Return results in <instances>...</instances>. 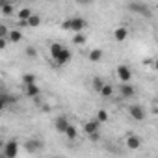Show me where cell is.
I'll return each mask as SVG.
<instances>
[{"instance_id": "cell-1", "label": "cell", "mask_w": 158, "mask_h": 158, "mask_svg": "<svg viewBox=\"0 0 158 158\" xmlns=\"http://www.w3.org/2000/svg\"><path fill=\"white\" fill-rule=\"evenodd\" d=\"M61 28L63 30H73L74 34H84V30L88 28V21L82 19V17H73V19H67L61 23Z\"/></svg>"}, {"instance_id": "cell-2", "label": "cell", "mask_w": 158, "mask_h": 158, "mask_svg": "<svg viewBox=\"0 0 158 158\" xmlns=\"http://www.w3.org/2000/svg\"><path fill=\"white\" fill-rule=\"evenodd\" d=\"M17 152H19V143H17L15 139L4 143V147H2V156H4V158H15Z\"/></svg>"}, {"instance_id": "cell-3", "label": "cell", "mask_w": 158, "mask_h": 158, "mask_svg": "<svg viewBox=\"0 0 158 158\" xmlns=\"http://www.w3.org/2000/svg\"><path fill=\"white\" fill-rule=\"evenodd\" d=\"M128 114H130V117L134 119V121H145V108L141 106V104H132V106H128Z\"/></svg>"}, {"instance_id": "cell-4", "label": "cell", "mask_w": 158, "mask_h": 158, "mask_svg": "<svg viewBox=\"0 0 158 158\" xmlns=\"http://www.w3.org/2000/svg\"><path fill=\"white\" fill-rule=\"evenodd\" d=\"M43 145H45V143H43V139H39V138H32V139H26V141H24V151L32 154V152L41 151V149H43Z\"/></svg>"}, {"instance_id": "cell-5", "label": "cell", "mask_w": 158, "mask_h": 158, "mask_svg": "<svg viewBox=\"0 0 158 158\" xmlns=\"http://www.w3.org/2000/svg\"><path fill=\"white\" fill-rule=\"evenodd\" d=\"M128 10L136 11V13H139L143 17H151V8L147 4H143V2H132V4H128Z\"/></svg>"}, {"instance_id": "cell-6", "label": "cell", "mask_w": 158, "mask_h": 158, "mask_svg": "<svg viewBox=\"0 0 158 158\" xmlns=\"http://www.w3.org/2000/svg\"><path fill=\"white\" fill-rule=\"evenodd\" d=\"M117 76H119V80L123 84H128L130 82V78H132V69L128 65H119L117 67Z\"/></svg>"}, {"instance_id": "cell-7", "label": "cell", "mask_w": 158, "mask_h": 158, "mask_svg": "<svg viewBox=\"0 0 158 158\" xmlns=\"http://www.w3.org/2000/svg\"><path fill=\"white\" fill-rule=\"evenodd\" d=\"M19 101V97L17 95H10V93H0V112H2L6 106H10V104H15Z\"/></svg>"}, {"instance_id": "cell-8", "label": "cell", "mask_w": 158, "mask_h": 158, "mask_svg": "<svg viewBox=\"0 0 158 158\" xmlns=\"http://www.w3.org/2000/svg\"><path fill=\"white\" fill-rule=\"evenodd\" d=\"M71 123H69V119L65 117V115H60V117H56L54 119V128L60 132V134H63L65 130H67V127H69Z\"/></svg>"}, {"instance_id": "cell-9", "label": "cell", "mask_w": 158, "mask_h": 158, "mask_svg": "<svg viewBox=\"0 0 158 158\" xmlns=\"http://www.w3.org/2000/svg\"><path fill=\"white\" fill-rule=\"evenodd\" d=\"M127 147H128L130 151H138V149L141 147V139H139L136 134L128 132V136H127Z\"/></svg>"}, {"instance_id": "cell-10", "label": "cell", "mask_w": 158, "mask_h": 158, "mask_svg": "<svg viewBox=\"0 0 158 158\" xmlns=\"http://www.w3.org/2000/svg\"><path fill=\"white\" fill-rule=\"evenodd\" d=\"M93 132H101V123L97 121V119H91V121H88L86 125H84V134H93Z\"/></svg>"}, {"instance_id": "cell-11", "label": "cell", "mask_w": 158, "mask_h": 158, "mask_svg": "<svg viewBox=\"0 0 158 158\" xmlns=\"http://www.w3.org/2000/svg\"><path fill=\"white\" fill-rule=\"evenodd\" d=\"M71 58H73L71 50H69V48H63V50H61V54L56 58V65H58V67H60V65H67V63L71 61Z\"/></svg>"}, {"instance_id": "cell-12", "label": "cell", "mask_w": 158, "mask_h": 158, "mask_svg": "<svg viewBox=\"0 0 158 158\" xmlns=\"http://www.w3.org/2000/svg\"><path fill=\"white\" fill-rule=\"evenodd\" d=\"M119 93H121V97H125V99H128V97H134V93H136V88L128 82V84H121V88H119Z\"/></svg>"}, {"instance_id": "cell-13", "label": "cell", "mask_w": 158, "mask_h": 158, "mask_svg": "<svg viewBox=\"0 0 158 158\" xmlns=\"http://www.w3.org/2000/svg\"><path fill=\"white\" fill-rule=\"evenodd\" d=\"M114 37H115V41H125L127 37H128V28H125V26H119V28H115L114 30Z\"/></svg>"}, {"instance_id": "cell-14", "label": "cell", "mask_w": 158, "mask_h": 158, "mask_svg": "<svg viewBox=\"0 0 158 158\" xmlns=\"http://www.w3.org/2000/svg\"><path fill=\"white\" fill-rule=\"evenodd\" d=\"M24 93H26L28 97H32V99H37V97L41 95V89H39L37 84H32V86H24Z\"/></svg>"}, {"instance_id": "cell-15", "label": "cell", "mask_w": 158, "mask_h": 158, "mask_svg": "<svg viewBox=\"0 0 158 158\" xmlns=\"http://www.w3.org/2000/svg\"><path fill=\"white\" fill-rule=\"evenodd\" d=\"M30 15H32V10H30V8H23V10L19 11V15H17V17H19V24H21V26H26V21L30 19Z\"/></svg>"}, {"instance_id": "cell-16", "label": "cell", "mask_w": 158, "mask_h": 158, "mask_svg": "<svg viewBox=\"0 0 158 158\" xmlns=\"http://www.w3.org/2000/svg\"><path fill=\"white\" fill-rule=\"evenodd\" d=\"M8 41H10V43H19V41H23V32H21V30H10Z\"/></svg>"}, {"instance_id": "cell-17", "label": "cell", "mask_w": 158, "mask_h": 158, "mask_svg": "<svg viewBox=\"0 0 158 158\" xmlns=\"http://www.w3.org/2000/svg\"><path fill=\"white\" fill-rule=\"evenodd\" d=\"M41 15H37V13H32L30 15V19L26 21V26H30V28H35V26H39L41 24Z\"/></svg>"}, {"instance_id": "cell-18", "label": "cell", "mask_w": 158, "mask_h": 158, "mask_svg": "<svg viewBox=\"0 0 158 158\" xmlns=\"http://www.w3.org/2000/svg\"><path fill=\"white\" fill-rule=\"evenodd\" d=\"M63 48H65V47H63L61 43H52V45H50V56H52V60H56V58L61 54Z\"/></svg>"}, {"instance_id": "cell-19", "label": "cell", "mask_w": 158, "mask_h": 158, "mask_svg": "<svg viewBox=\"0 0 158 158\" xmlns=\"http://www.w3.org/2000/svg\"><path fill=\"white\" fill-rule=\"evenodd\" d=\"M35 80H37V78H35V74H34V73H26V74H23V84H24V86L37 84Z\"/></svg>"}, {"instance_id": "cell-20", "label": "cell", "mask_w": 158, "mask_h": 158, "mask_svg": "<svg viewBox=\"0 0 158 158\" xmlns=\"http://www.w3.org/2000/svg\"><path fill=\"white\" fill-rule=\"evenodd\" d=\"M101 60H102V50H101V48H93V50L89 52V61L97 63V61H101Z\"/></svg>"}, {"instance_id": "cell-21", "label": "cell", "mask_w": 158, "mask_h": 158, "mask_svg": "<svg viewBox=\"0 0 158 158\" xmlns=\"http://www.w3.org/2000/svg\"><path fill=\"white\" fill-rule=\"evenodd\" d=\"M63 134H65V136H67L71 141L78 138V130H76V127H74V125H69V127H67V130H65Z\"/></svg>"}, {"instance_id": "cell-22", "label": "cell", "mask_w": 158, "mask_h": 158, "mask_svg": "<svg viewBox=\"0 0 158 158\" xmlns=\"http://www.w3.org/2000/svg\"><path fill=\"white\" fill-rule=\"evenodd\" d=\"M91 86H93V89H95L97 93H101V89L104 88V80H102V78H99V76H95L93 82H91Z\"/></svg>"}, {"instance_id": "cell-23", "label": "cell", "mask_w": 158, "mask_h": 158, "mask_svg": "<svg viewBox=\"0 0 158 158\" xmlns=\"http://www.w3.org/2000/svg\"><path fill=\"white\" fill-rule=\"evenodd\" d=\"M86 41H88L86 34H76V35H74V39H73V43H74V45H78V47L86 45Z\"/></svg>"}, {"instance_id": "cell-24", "label": "cell", "mask_w": 158, "mask_h": 158, "mask_svg": "<svg viewBox=\"0 0 158 158\" xmlns=\"http://www.w3.org/2000/svg\"><path fill=\"white\" fill-rule=\"evenodd\" d=\"M101 95H102V97H106V99H108V97H112V95H114V86L104 84V88L101 89Z\"/></svg>"}, {"instance_id": "cell-25", "label": "cell", "mask_w": 158, "mask_h": 158, "mask_svg": "<svg viewBox=\"0 0 158 158\" xmlns=\"http://www.w3.org/2000/svg\"><path fill=\"white\" fill-rule=\"evenodd\" d=\"M0 10H2V13H4L6 17H10V15H13V4H8V2H6V4H4L2 8H0Z\"/></svg>"}, {"instance_id": "cell-26", "label": "cell", "mask_w": 158, "mask_h": 158, "mask_svg": "<svg viewBox=\"0 0 158 158\" xmlns=\"http://www.w3.org/2000/svg\"><path fill=\"white\" fill-rule=\"evenodd\" d=\"M99 123H106L108 121V112L106 110H99V114H97V117H95Z\"/></svg>"}, {"instance_id": "cell-27", "label": "cell", "mask_w": 158, "mask_h": 158, "mask_svg": "<svg viewBox=\"0 0 158 158\" xmlns=\"http://www.w3.org/2000/svg\"><path fill=\"white\" fill-rule=\"evenodd\" d=\"M8 34H10V28L0 24V39H8Z\"/></svg>"}, {"instance_id": "cell-28", "label": "cell", "mask_w": 158, "mask_h": 158, "mask_svg": "<svg viewBox=\"0 0 158 158\" xmlns=\"http://www.w3.org/2000/svg\"><path fill=\"white\" fill-rule=\"evenodd\" d=\"M24 54H26L28 58H35V56H37V50H35L34 47H26V50H24Z\"/></svg>"}, {"instance_id": "cell-29", "label": "cell", "mask_w": 158, "mask_h": 158, "mask_svg": "<svg viewBox=\"0 0 158 158\" xmlns=\"http://www.w3.org/2000/svg\"><path fill=\"white\" fill-rule=\"evenodd\" d=\"M88 138H89L91 141H99V139H101V132H93V134H89Z\"/></svg>"}, {"instance_id": "cell-30", "label": "cell", "mask_w": 158, "mask_h": 158, "mask_svg": "<svg viewBox=\"0 0 158 158\" xmlns=\"http://www.w3.org/2000/svg\"><path fill=\"white\" fill-rule=\"evenodd\" d=\"M8 47V39H0V50H4Z\"/></svg>"}, {"instance_id": "cell-31", "label": "cell", "mask_w": 158, "mask_h": 158, "mask_svg": "<svg viewBox=\"0 0 158 158\" xmlns=\"http://www.w3.org/2000/svg\"><path fill=\"white\" fill-rule=\"evenodd\" d=\"M4 4H6V2H4V0H0V8H2V6H4Z\"/></svg>"}, {"instance_id": "cell-32", "label": "cell", "mask_w": 158, "mask_h": 158, "mask_svg": "<svg viewBox=\"0 0 158 158\" xmlns=\"http://www.w3.org/2000/svg\"><path fill=\"white\" fill-rule=\"evenodd\" d=\"M2 147H4V141H2V139H0V149H2Z\"/></svg>"}, {"instance_id": "cell-33", "label": "cell", "mask_w": 158, "mask_h": 158, "mask_svg": "<svg viewBox=\"0 0 158 158\" xmlns=\"http://www.w3.org/2000/svg\"><path fill=\"white\" fill-rule=\"evenodd\" d=\"M0 93H2V80H0Z\"/></svg>"}, {"instance_id": "cell-34", "label": "cell", "mask_w": 158, "mask_h": 158, "mask_svg": "<svg viewBox=\"0 0 158 158\" xmlns=\"http://www.w3.org/2000/svg\"><path fill=\"white\" fill-rule=\"evenodd\" d=\"M52 158H61V156H52Z\"/></svg>"}, {"instance_id": "cell-35", "label": "cell", "mask_w": 158, "mask_h": 158, "mask_svg": "<svg viewBox=\"0 0 158 158\" xmlns=\"http://www.w3.org/2000/svg\"><path fill=\"white\" fill-rule=\"evenodd\" d=\"M0 158H4V156H2V154H0Z\"/></svg>"}]
</instances>
